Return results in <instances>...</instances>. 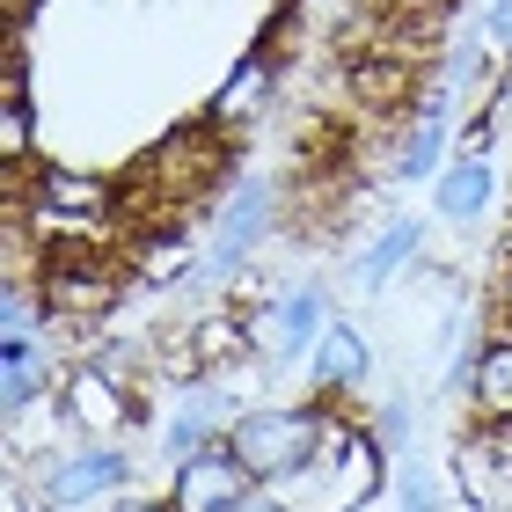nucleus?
Here are the masks:
<instances>
[{
  "mask_svg": "<svg viewBox=\"0 0 512 512\" xmlns=\"http://www.w3.org/2000/svg\"><path fill=\"white\" fill-rule=\"evenodd\" d=\"M388 476H395V461L374 439V425H366V417H344V403H337L315 461L293 483H278V498H286L293 512H366L388 491Z\"/></svg>",
  "mask_w": 512,
  "mask_h": 512,
  "instance_id": "obj_1",
  "label": "nucleus"
},
{
  "mask_svg": "<svg viewBox=\"0 0 512 512\" xmlns=\"http://www.w3.org/2000/svg\"><path fill=\"white\" fill-rule=\"evenodd\" d=\"M330 417H337V403H322V395H300V403H249L235 425H227V447H235V461L264 483V491H278V483H293L315 461Z\"/></svg>",
  "mask_w": 512,
  "mask_h": 512,
  "instance_id": "obj_2",
  "label": "nucleus"
},
{
  "mask_svg": "<svg viewBox=\"0 0 512 512\" xmlns=\"http://www.w3.org/2000/svg\"><path fill=\"white\" fill-rule=\"evenodd\" d=\"M271 227H278V183L271 176H235L213 198V235L198 249V286H235Z\"/></svg>",
  "mask_w": 512,
  "mask_h": 512,
  "instance_id": "obj_3",
  "label": "nucleus"
},
{
  "mask_svg": "<svg viewBox=\"0 0 512 512\" xmlns=\"http://www.w3.org/2000/svg\"><path fill=\"white\" fill-rule=\"evenodd\" d=\"M132 469L139 461H132L125 439H81V447L37 461L30 491H37V512H96L118 491H132Z\"/></svg>",
  "mask_w": 512,
  "mask_h": 512,
  "instance_id": "obj_4",
  "label": "nucleus"
},
{
  "mask_svg": "<svg viewBox=\"0 0 512 512\" xmlns=\"http://www.w3.org/2000/svg\"><path fill=\"white\" fill-rule=\"evenodd\" d=\"M249 315V352L264 374H278V366H300L315 352V337L330 330V286L322 278H300V286L271 293L264 308H242Z\"/></svg>",
  "mask_w": 512,
  "mask_h": 512,
  "instance_id": "obj_5",
  "label": "nucleus"
},
{
  "mask_svg": "<svg viewBox=\"0 0 512 512\" xmlns=\"http://www.w3.org/2000/svg\"><path fill=\"white\" fill-rule=\"evenodd\" d=\"M59 417L81 439H125L139 425V381L118 374V366H103V359H81L59 381Z\"/></svg>",
  "mask_w": 512,
  "mask_h": 512,
  "instance_id": "obj_6",
  "label": "nucleus"
},
{
  "mask_svg": "<svg viewBox=\"0 0 512 512\" xmlns=\"http://www.w3.org/2000/svg\"><path fill=\"white\" fill-rule=\"evenodd\" d=\"M249 403L235 388H227L220 374H198V381H183L169 388V417H161V432H154V454H161V469H176L183 454H198V447H213V439H227V425H235Z\"/></svg>",
  "mask_w": 512,
  "mask_h": 512,
  "instance_id": "obj_7",
  "label": "nucleus"
},
{
  "mask_svg": "<svg viewBox=\"0 0 512 512\" xmlns=\"http://www.w3.org/2000/svg\"><path fill=\"white\" fill-rule=\"evenodd\" d=\"M256 491V476L235 461V447L227 439H213V447H198V454H183L176 469H169V512H235L242 498Z\"/></svg>",
  "mask_w": 512,
  "mask_h": 512,
  "instance_id": "obj_8",
  "label": "nucleus"
},
{
  "mask_svg": "<svg viewBox=\"0 0 512 512\" xmlns=\"http://www.w3.org/2000/svg\"><path fill=\"white\" fill-rule=\"evenodd\" d=\"M447 476L476 512H512V432L505 425H476L469 439H454Z\"/></svg>",
  "mask_w": 512,
  "mask_h": 512,
  "instance_id": "obj_9",
  "label": "nucleus"
},
{
  "mask_svg": "<svg viewBox=\"0 0 512 512\" xmlns=\"http://www.w3.org/2000/svg\"><path fill=\"white\" fill-rule=\"evenodd\" d=\"M366 381H374V344H366V330L352 315H330V330H322L315 352H308V395H322V403H352Z\"/></svg>",
  "mask_w": 512,
  "mask_h": 512,
  "instance_id": "obj_10",
  "label": "nucleus"
},
{
  "mask_svg": "<svg viewBox=\"0 0 512 512\" xmlns=\"http://www.w3.org/2000/svg\"><path fill=\"white\" fill-rule=\"evenodd\" d=\"M491 198H498V161H491L483 139H469V147L432 176V220L439 227H476L491 213Z\"/></svg>",
  "mask_w": 512,
  "mask_h": 512,
  "instance_id": "obj_11",
  "label": "nucleus"
},
{
  "mask_svg": "<svg viewBox=\"0 0 512 512\" xmlns=\"http://www.w3.org/2000/svg\"><path fill=\"white\" fill-rule=\"evenodd\" d=\"M59 381H66V366L52 359V337L0 344V410H8V425H15V417H30L37 403H52Z\"/></svg>",
  "mask_w": 512,
  "mask_h": 512,
  "instance_id": "obj_12",
  "label": "nucleus"
},
{
  "mask_svg": "<svg viewBox=\"0 0 512 512\" xmlns=\"http://www.w3.org/2000/svg\"><path fill=\"white\" fill-rule=\"evenodd\" d=\"M0 161H8V183L30 176L37 161V118H30V52H22V30L8 37V81H0Z\"/></svg>",
  "mask_w": 512,
  "mask_h": 512,
  "instance_id": "obj_13",
  "label": "nucleus"
},
{
  "mask_svg": "<svg viewBox=\"0 0 512 512\" xmlns=\"http://www.w3.org/2000/svg\"><path fill=\"white\" fill-rule=\"evenodd\" d=\"M417 256H425V220H417V213H395L381 235L352 256V286H359V293H381V286H395V278L417 264Z\"/></svg>",
  "mask_w": 512,
  "mask_h": 512,
  "instance_id": "obj_14",
  "label": "nucleus"
},
{
  "mask_svg": "<svg viewBox=\"0 0 512 512\" xmlns=\"http://www.w3.org/2000/svg\"><path fill=\"white\" fill-rule=\"evenodd\" d=\"M271 81H278V66H271V52H249L235 74H227L220 88H213V103H205V118H213L227 139H235L249 118H264V103H271Z\"/></svg>",
  "mask_w": 512,
  "mask_h": 512,
  "instance_id": "obj_15",
  "label": "nucleus"
},
{
  "mask_svg": "<svg viewBox=\"0 0 512 512\" xmlns=\"http://www.w3.org/2000/svg\"><path fill=\"white\" fill-rule=\"evenodd\" d=\"M469 410L476 425H512V330L483 337L476 374H469Z\"/></svg>",
  "mask_w": 512,
  "mask_h": 512,
  "instance_id": "obj_16",
  "label": "nucleus"
},
{
  "mask_svg": "<svg viewBox=\"0 0 512 512\" xmlns=\"http://www.w3.org/2000/svg\"><path fill=\"white\" fill-rule=\"evenodd\" d=\"M388 505H395V512H439V476L425 469V454L395 461V476H388Z\"/></svg>",
  "mask_w": 512,
  "mask_h": 512,
  "instance_id": "obj_17",
  "label": "nucleus"
},
{
  "mask_svg": "<svg viewBox=\"0 0 512 512\" xmlns=\"http://www.w3.org/2000/svg\"><path fill=\"white\" fill-rule=\"evenodd\" d=\"M366 425H374V439L388 447V461H410L417 454V403H410V395H388Z\"/></svg>",
  "mask_w": 512,
  "mask_h": 512,
  "instance_id": "obj_18",
  "label": "nucleus"
},
{
  "mask_svg": "<svg viewBox=\"0 0 512 512\" xmlns=\"http://www.w3.org/2000/svg\"><path fill=\"white\" fill-rule=\"evenodd\" d=\"M476 30L491 37V52H498V66L512 74V0H483V15H476Z\"/></svg>",
  "mask_w": 512,
  "mask_h": 512,
  "instance_id": "obj_19",
  "label": "nucleus"
},
{
  "mask_svg": "<svg viewBox=\"0 0 512 512\" xmlns=\"http://www.w3.org/2000/svg\"><path fill=\"white\" fill-rule=\"evenodd\" d=\"M96 512H169V498H147V491H118L110 505H96Z\"/></svg>",
  "mask_w": 512,
  "mask_h": 512,
  "instance_id": "obj_20",
  "label": "nucleus"
},
{
  "mask_svg": "<svg viewBox=\"0 0 512 512\" xmlns=\"http://www.w3.org/2000/svg\"><path fill=\"white\" fill-rule=\"evenodd\" d=\"M235 512H293V505H286V498H278V491H264V483H256V491H249V498H242Z\"/></svg>",
  "mask_w": 512,
  "mask_h": 512,
  "instance_id": "obj_21",
  "label": "nucleus"
}]
</instances>
